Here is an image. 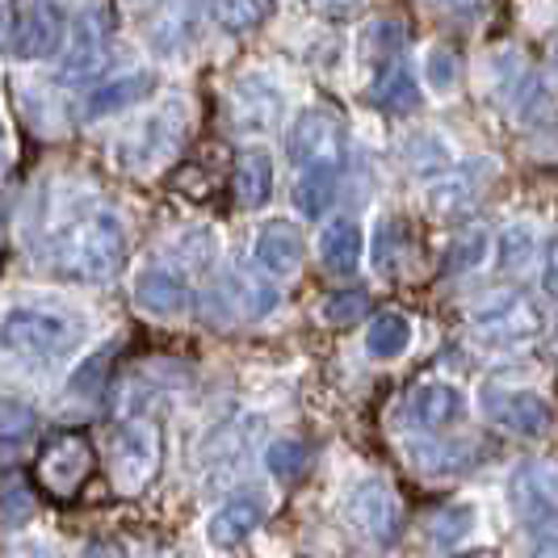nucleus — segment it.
Returning <instances> with one entry per match:
<instances>
[{
  "label": "nucleus",
  "instance_id": "f257e3e1",
  "mask_svg": "<svg viewBox=\"0 0 558 558\" xmlns=\"http://www.w3.org/2000/svg\"><path fill=\"white\" fill-rule=\"evenodd\" d=\"M126 252L131 235L122 219L113 210H88L56 227V235L43 248V260L56 278L93 286V281H110L126 265Z\"/></svg>",
  "mask_w": 558,
  "mask_h": 558
},
{
  "label": "nucleus",
  "instance_id": "f03ea898",
  "mask_svg": "<svg viewBox=\"0 0 558 558\" xmlns=\"http://www.w3.org/2000/svg\"><path fill=\"white\" fill-rule=\"evenodd\" d=\"M84 340H88V324L68 311L9 307L4 315V344L13 357H26V362H63Z\"/></svg>",
  "mask_w": 558,
  "mask_h": 558
},
{
  "label": "nucleus",
  "instance_id": "7ed1b4c3",
  "mask_svg": "<svg viewBox=\"0 0 558 558\" xmlns=\"http://www.w3.org/2000/svg\"><path fill=\"white\" fill-rule=\"evenodd\" d=\"M281 307L278 281L265 269H231L202 294V311L219 324H256Z\"/></svg>",
  "mask_w": 558,
  "mask_h": 558
},
{
  "label": "nucleus",
  "instance_id": "20e7f679",
  "mask_svg": "<svg viewBox=\"0 0 558 558\" xmlns=\"http://www.w3.org/2000/svg\"><path fill=\"white\" fill-rule=\"evenodd\" d=\"M471 332L487 349H517L542 332V307L521 290H496L471 307Z\"/></svg>",
  "mask_w": 558,
  "mask_h": 558
},
{
  "label": "nucleus",
  "instance_id": "39448f33",
  "mask_svg": "<svg viewBox=\"0 0 558 558\" xmlns=\"http://www.w3.org/2000/svg\"><path fill=\"white\" fill-rule=\"evenodd\" d=\"M478 408L496 428L525 437V441H542L555 428V408L546 403V395L525 391V387H504V383H483L478 387Z\"/></svg>",
  "mask_w": 558,
  "mask_h": 558
},
{
  "label": "nucleus",
  "instance_id": "423d86ee",
  "mask_svg": "<svg viewBox=\"0 0 558 558\" xmlns=\"http://www.w3.org/2000/svg\"><path fill=\"white\" fill-rule=\"evenodd\" d=\"M344 521L369 546H391L403 530V508L383 478H357L344 496Z\"/></svg>",
  "mask_w": 558,
  "mask_h": 558
},
{
  "label": "nucleus",
  "instance_id": "0eeeda50",
  "mask_svg": "<svg viewBox=\"0 0 558 558\" xmlns=\"http://www.w3.org/2000/svg\"><path fill=\"white\" fill-rule=\"evenodd\" d=\"M181 135H185V101L177 97V101H168L165 110L143 118L140 126L122 140L118 160H122V168H131V172H151L181 143Z\"/></svg>",
  "mask_w": 558,
  "mask_h": 558
},
{
  "label": "nucleus",
  "instance_id": "6e6552de",
  "mask_svg": "<svg viewBox=\"0 0 558 558\" xmlns=\"http://www.w3.org/2000/svg\"><path fill=\"white\" fill-rule=\"evenodd\" d=\"M110 34H113L110 9H106V4H88L81 17L72 22L68 47H63V56H59V81H68V84L88 81V76L101 68V59H106Z\"/></svg>",
  "mask_w": 558,
  "mask_h": 558
},
{
  "label": "nucleus",
  "instance_id": "1a4fd4ad",
  "mask_svg": "<svg viewBox=\"0 0 558 558\" xmlns=\"http://www.w3.org/2000/svg\"><path fill=\"white\" fill-rule=\"evenodd\" d=\"M160 466V428L151 420H126L113 437V478L122 492H143Z\"/></svg>",
  "mask_w": 558,
  "mask_h": 558
},
{
  "label": "nucleus",
  "instance_id": "9d476101",
  "mask_svg": "<svg viewBox=\"0 0 558 558\" xmlns=\"http://www.w3.org/2000/svg\"><path fill=\"white\" fill-rule=\"evenodd\" d=\"M68 9L59 0H34L22 17V26H13L9 38V56L13 59H51L63 56L68 47Z\"/></svg>",
  "mask_w": 558,
  "mask_h": 558
},
{
  "label": "nucleus",
  "instance_id": "9b49d317",
  "mask_svg": "<svg viewBox=\"0 0 558 558\" xmlns=\"http://www.w3.org/2000/svg\"><path fill=\"white\" fill-rule=\"evenodd\" d=\"M340 122H336V113L328 110H303L294 118V126H290V135H286V156H290V165L299 168V172H307V168H324V165H340Z\"/></svg>",
  "mask_w": 558,
  "mask_h": 558
},
{
  "label": "nucleus",
  "instance_id": "f8f14e48",
  "mask_svg": "<svg viewBox=\"0 0 558 558\" xmlns=\"http://www.w3.org/2000/svg\"><path fill=\"white\" fill-rule=\"evenodd\" d=\"M508 496H512V508L521 512L525 525L558 521V466L546 458L521 462L508 478Z\"/></svg>",
  "mask_w": 558,
  "mask_h": 558
},
{
  "label": "nucleus",
  "instance_id": "ddd939ff",
  "mask_svg": "<svg viewBox=\"0 0 558 558\" xmlns=\"http://www.w3.org/2000/svg\"><path fill=\"white\" fill-rule=\"evenodd\" d=\"M265 517H269V496H265V492H235V496H227V500L210 512V521H206V542H210L215 550H235V546H244L252 533L260 530Z\"/></svg>",
  "mask_w": 558,
  "mask_h": 558
},
{
  "label": "nucleus",
  "instance_id": "4468645a",
  "mask_svg": "<svg viewBox=\"0 0 558 558\" xmlns=\"http://www.w3.org/2000/svg\"><path fill=\"white\" fill-rule=\"evenodd\" d=\"M492 172H496L492 160L453 165L441 181L428 185V210L433 215H462V210H471L478 197H483V190L492 185Z\"/></svg>",
  "mask_w": 558,
  "mask_h": 558
},
{
  "label": "nucleus",
  "instance_id": "2eb2a0df",
  "mask_svg": "<svg viewBox=\"0 0 558 558\" xmlns=\"http://www.w3.org/2000/svg\"><path fill=\"white\" fill-rule=\"evenodd\" d=\"M131 299H135V307L156 315V319H177V315H185L190 303H194L190 281L181 278L177 269H165V265L140 269V278L131 286Z\"/></svg>",
  "mask_w": 558,
  "mask_h": 558
},
{
  "label": "nucleus",
  "instance_id": "dca6fc26",
  "mask_svg": "<svg viewBox=\"0 0 558 558\" xmlns=\"http://www.w3.org/2000/svg\"><path fill=\"white\" fill-rule=\"evenodd\" d=\"M252 260L274 281L294 278L303 269V235L290 219H269L252 240Z\"/></svg>",
  "mask_w": 558,
  "mask_h": 558
},
{
  "label": "nucleus",
  "instance_id": "f3484780",
  "mask_svg": "<svg viewBox=\"0 0 558 558\" xmlns=\"http://www.w3.org/2000/svg\"><path fill=\"white\" fill-rule=\"evenodd\" d=\"M88 471H93V446L76 433H68V437L47 446L43 462H38V483L51 487L56 496H72Z\"/></svg>",
  "mask_w": 558,
  "mask_h": 558
},
{
  "label": "nucleus",
  "instance_id": "a211bd4d",
  "mask_svg": "<svg viewBox=\"0 0 558 558\" xmlns=\"http://www.w3.org/2000/svg\"><path fill=\"white\" fill-rule=\"evenodd\" d=\"M281 118V93L260 76L235 84L231 93V122L244 131V135H265L274 122Z\"/></svg>",
  "mask_w": 558,
  "mask_h": 558
},
{
  "label": "nucleus",
  "instance_id": "6ab92c4d",
  "mask_svg": "<svg viewBox=\"0 0 558 558\" xmlns=\"http://www.w3.org/2000/svg\"><path fill=\"white\" fill-rule=\"evenodd\" d=\"M462 412H466L462 391L453 383H441V378H428L408 395V416L416 420L424 433H441L449 424H458Z\"/></svg>",
  "mask_w": 558,
  "mask_h": 558
},
{
  "label": "nucleus",
  "instance_id": "aec40b11",
  "mask_svg": "<svg viewBox=\"0 0 558 558\" xmlns=\"http://www.w3.org/2000/svg\"><path fill=\"white\" fill-rule=\"evenodd\" d=\"M156 93V72L151 68H135V72H126V76H110L106 84H97L93 93H88V101H84V118L93 122V118H110L118 110H131V106H140Z\"/></svg>",
  "mask_w": 558,
  "mask_h": 558
},
{
  "label": "nucleus",
  "instance_id": "412c9836",
  "mask_svg": "<svg viewBox=\"0 0 558 558\" xmlns=\"http://www.w3.org/2000/svg\"><path fill=\"white\" fill-rule=\"evenodd\" d=\"M231 185L244 210H265L274 197V156L265 147H240L231 160Z\"/></svg>",
  "mask_w": 558,
  "mask_h": 558
},
{
  "label": "nucleus",
  "instance_id": "4be33fe9",
  "mask_svg": "<svg viewBox=\"0 0 558 558\" xmlns=\"http://www.w3.org/2000/svg\"><path fill=\"white\" fill-rule=\"evenodd\" d=\"M362 252H365L362 227L353 223V219H332V223L319 231V260H324V269L336 274V278L353 274L362 265Z\"/></svg>",
  "mask_w": 558,
  "mask_h": 558
},
{
  "label": "nucleus",
  "instance_id": "5701e85b",
  "mask_svg": "<svg viewBox=\"0 0 558 558\" xmlns=\"http://www.w3.org/2000/svg\"><path fill=\"white\" fill-rule=\"evenodd\" d=\"M408 349H412V319L403 311H383V315L369 319V328H365V353L374 362H395Z\"/></svg>",
  "mask_w": 558,
  "mask_h": 558
},
{
  "label": "nucleus",
  "instance_id": "b1692460",
  "mask_svg": "<svg viewBox=\"0 0 558 558\" xmlns=\"http://www.w3.org/2000/svg\"><path fill=\"white\" fill-rule=\"evenodd\" d=\"M336 185H340V165L307 168L299 181H294V210L303 219H324L336 202Z\"/></svg>",
  "mask_w": 558,
  "mask_h": 558
},
{
  "label": "nucleus",
  "instance_id": "393cba45",
  "mask_svg": "<svg viewBox=\"0 0 558 558\" xmlns=\"http://www.w3.org/2000/svg\"><path fill=\"white\" fill-rule=\"evenodd\" d=\"M517 122L521 126H542L558 113V84L546 76V72H525V81L517 88Z\"/></svg>",
  "mask_w": 558,
  "mask_h": 558
},
{
  "label": "nucleus",
  "instance_id": "a878e982",
  "mask_svg": "<svg viewBox=\"0 0 558 558\" xmlns=\"http://www.w3.org/2000/svg\"><path fill=\"white\" fill-rule=\"evenodd\" d=\"M252 420H223L219 428H210L206 433V441L197 449V458H202V466H215V462H240V453L248 446L252 437Z\"/></svg>",
  "mask_w": 558,
  "mask_h": 558
},
{
  "label": "nucleus",
  "instance_id": "bb28decb",
  "mask_svg": "<svg viewBox=\"0 0 558 558\" xmlns=\"http://www.w3.org/2000/svg\"><path fill=\"white\" fill-rule=\"evenodd\" d=\"M369 101L378 106V110L387 113H412L420 110V84L412 72H403V68H391V72H383L374 88H369Z\"/></svg>",
  "mask_w": 558,
  "mask_h": 558
},
{
  "label": "nucleus",
  "instance_id": "cd10ccee",
  "mask_svg": "<svg viewBox=\"0 0 558 558\" xmlns=\"http://www.w3.org/2000/svg\"><path fill=\"white\" fill-rule=\"evenodd\" d=\"M533 252H537V231L530 223H512L496 235V265H500V274H508V278H517V274L530 269Z\"/></svg>",
  "mask_w": 558,
  "mask_h": 558
},
{
  "label": "nucleus",
  "instance_id": "c85d7f7f",
  "mask_svg": "<svg viewBox=\"0 0 558 558\" xmlns=\"http://www.w3.org/2000/svg\"><path fill=\"white\" fill-rule=\"evenodd\" d=\"M403 38H408V29L399 22H374L362 34V59H369L378 72H391L395 59L403 56Z\"/></svg>",
  "mask_w": 558,
  "mask_h": 558
},
{
  "label": "nucleus",
  "instance_id": "c756f323",
  "mask_svg": "<svg viewBox=\"0 0 558 558\" xmlns=\"http://www.w3.org/2000/svg\"><path fill=\"white\" fill-rule=\"evenodd\" d=\"M194 29H197V9L194 4H185V0H177V4H168L165 13L156 17L151 38H156L160 51H177V47L194 43Z\"/></svg>",
  "mask_w": 558,
  "mask_h": 558
},
{
  "label": "nucleus",
  "instance_id": "7c9ffc66",
  "mask_svg": "<svg viewBox=\"0 0 558 558\" xmlns=\"http://www.w3.org/2000/svg\"><path fill=\"white\" fill-rule=\"evenodd\" d=\"M215 252H219V235H215L210 227H185V231L172 240V256L181 260L185 274H206L210 260H215Z\"/></svg>",
  "mask_w": 558,
  "mask_h": 558
},
{
  "label": "nucleus",
  "instance_id": "2f4dec72",
  "mask_svg": "<svg viewBox=\"0 0 558 558\" xmlns=\"http://www.w3.org/2000/svg\"><path fill=\"white\" fill-rule=\"evenodd\" d=\"M478 525V508L471 500H458L441 508L437 512V521H433V542H441V546H462Z\"/></svg>",
  "mask_w": 558,
  "mask_h": 558
},
{
  "label": "nucleus",
  "instance_id": "473e14b6",
  "mask_svg": "<svg viewBox=\"0 0 558 558\" xmlns=\"http://www.w3.org/2000/svg\"><path fill=\"white\" fill-rule=\"evenodd\" d=\"M265 471L278 478V483H294V478L307 471V446L294 441V437H278L265 446Z\"/></svg>",
  "mask_w": 558,
  "mask_h": 558
},
{
  "label": "nucleus",
  "instance_id": "72a5a7b5",
  "mask_svg": "<svg viewBox=\"0 0 558 558\" xmlns=\"http://www.w3.org/2000/svg\"><path fill=\"white\" fill-rule=\"evenodd\" d=\"M408 160H412V168L424 181H441L453 168V156H449V147L437 135H416V140L408 143Z\"/></svg>",
  "mask_w": 558,
  "mask_h": 558
},
{
  "label": "nucleus",
  "instance_id": "f704fd0d",
  "mask_svg": "<svg viewBox=\"0 0 558 558\" xmlns=\"http://www.w3.org/2000/svg\"><path fill=\"white\" fill-rule=\"evenodd\" d=\"M492 248H496V244H492V235H487L483 227H471L466 235H458V240L449 244L446 269L449 274H471V269H478V265L487 260V252Z\"/></svg>",
  "mask_w": 558,
  "mask_h": 558
},
{
  "label": "nucleus",
  "instance_id": "c9c22d12",
  "mask_svg": "<svg viewBox=\"0 0 558 558\" xmlns=\"http://www.w3.org/2000/svg\"><path fill=\"white\" fill-rule=\"evenodd\" d=\"M206 13L231 34H244L265 17V0H206Z\"/></svg>",
  "mask_w": 558,
  "mask_h": 558
},
{
  "label": "nucleus",
  "instance_id": "e433bc0d",
  "mask_svg": "<svg viewBox=\"0 0 558 558\" xmlns=\"http://www.w3.org/2000/svg\"><path fill=\"white\" fill-rule=\"evenodd\" d=\"M34 424H38L34 408L9 395V399H4V420H0V433H4V449H17L22 441H29V437H34Z\"/></svg>",
  "mask_w": 558,
  "mask_h": 558
},
{
  "label": "nucleus",
  "instance_id": "4c0bfd02",
  "mask_svg": "<svg viewBox=\"0 0 558 558\" xmlns=\"http://www.w3.org/2000/svg\"><path fill=\"white\" fill-rule=\"evenodd\" d=\"M458 76H462L458 56L449 47H428V56H424V81H428V88L433 93H453Z\"/></svg>",
  "mask_w": 558,
  "mask_h": 558
},
{
  "label": "nucleus",
  "instance_id": "58836bf2",
  "mask_svg": "<svg viewBox=\"0 0 558 558\" xmlns=\"http://www.w3.org/2000/svg\"><path fill=\"white\" fill-rule=\"evenodd\" d=\"M29 517H34V496H29V487L22 478H9V483H4V530L17 533Z\"/></svg>",
  "mask_w": 558,
  "mask_h": 558
},
{
  "label": "nucleus",
  "instance_id": "ea45409f",
  "mask_svg": "<svg viewBox=\"0 0 558 558\" xmlns=\"http://www.w3.org/2000/svg\"><path fill=\"white\" fill-rule=\"evenodd\" d=\"M362 311H365L362 290H340L332 299H324L319 319H324V324H353V319H362Z\"/></svg>",
  "mask_w": 558,
  "mask_h": 558
},
{
  "label": "nucleus",
  "instance_id": "a19ab883",
  "mask_svg": "<svg viewBox=\"0 0 558 558\" xmlns=\"http://www.w3.org/2000/svg\"><path fill=\"white\" fill-rule=\"evenodd\" d=\"M307 9L324 22H344L362 13V0H307Z\"/></svg>",
  "mask_w": 558,
  "mask_h": 558
},
{
  "label": "nucleus",
  "instance_id": "79ce46f5",
  "mask_svg": "<svg viewBox=\"0 0 558 558\" xmlns=\"http://www.w3.org/2000/svg\"><path fill=\"white\" fill-rule=\"evenodd\" d=\"M542 290L558 303V235L546 244V260H542Z\"/></svg>",
  "mask_w": 558,
  "mask_h": 558
},
{
  "label": "nucleus",
  "instance_id": "37998d69",
  "mask_svg": "<svg viewBox=\"0 0 558 558\" xmlns=\"http://www.w3.org/2000/svg\"><path fill=\"white\" fill-rule=\"evenodd\" d=\"M81 558H126V550L110 537H93V542H84Z\"/></svg>",
  "mask_w": 558,
  "mask_h": 558
},
{
  "label": "nucleus",
  "instance_id": "c03bdc74",
  "mask_svg": "<svg viewBox=\"0 0 558 558\" xmlns=\"http://www.w3.org/2000/svg\"><path fill=\"white\" fill-rule=\"evenodd\" d=\"M533 558H558V537H546V542L533 550Z\"/></svg>",
  "mask_w": 558,
  "mask_h": 558
},
{
  "label": "nucleus",
  "instance_id": "a18cd8bd",
  "mask_svg": "<svg viewBox=\"0 0 558 558\" xmlns=\"http://www.w3.org/2000/svg\"><path fill=\"white\" fill-rule=\"evenodd\" d=\"M17 558H59V555L51 550V546H26V550H22Z\"/></svg>",
  "mask_w": 558,
  "mask_h": 558
},
{
  "label": "nucleus",
  "instance_id": "49530a36",
  "mask_svg": "<svg viewBox=\"0 0 558 558\" xmlns=\"http://www.w3.org/2000/svg\"><path fill=\"white\" fill-rule=\"evenodd\" d=\"M449 4H453L458 13H475V9H483L487 0H449Z\"/></svg>",
  "mask_w": 558,
  "mask_h": 558
},
{
  "label": "nucleus",
  "instance_id": "de8ad7c7",
  "mask_svg": "<svg viewBox=\"0 0 558 558\" xmlns=\"http://www.w3.org/2000/svg\"><path fill=\"white\" fill-rule=\"evenodd\" d=\"M546 76H550V81L558 84V43L550 47V63H546Z\"/></svg>",
  "mask_w": 558,
  "mask_h": 558
},
{
  "label": "nucleus",
  "instance_id": "09e8293b",
  "mask_svg": "<svg viewBox=\"0 0 558 558\" xmlns=\"http://www.w3.org/2000/svg\"><path fill=\"white\" fill-rule=\"evenodd\" d=\"M446 558H487L483 550H453V555H446Z\"/></svg>",
  "mask_w": 558,
  "mask_h": 558
}]
</instances>
